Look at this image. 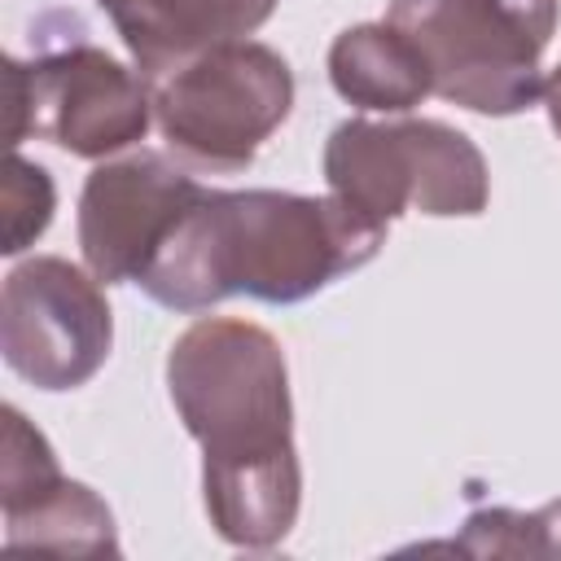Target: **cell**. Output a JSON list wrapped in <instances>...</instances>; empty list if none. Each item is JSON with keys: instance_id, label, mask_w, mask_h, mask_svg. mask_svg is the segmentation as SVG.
<instances>
[{"instance_id": "6da1fadb", "label": "cell", "mask_w": 561, "mask_h": 561, "mask_svg": "<svg viewBox=\"0 0 561 561\" xmlns=\"http://www.w3.org/2000/svg\"><path fill=\"white\" fill-rule=\"evenodd\" d=\"M167 390L202 443V495L215 535L232 548H276L302 500L280 342L250 320H193L171 342Z\"/></svg>"}, {"instance_id": "7a4b0ae2", "label": "cell", "mask_w": 561, "mask_h": 561, "mask_svg": "<svg viewBox=\"0 0 561 561\" xmlns=\"http://www.w3.org/2000/svg\"><path fill=\"white\" fill-rule=\"evenodd\" d=\"M386 224L342 197L280 188H206L140 272L171 311H206L232 294L285 307L377 259Z\"/></svg>"}, {"instance_id": "3957f363", "label": "cell", "mask_w": 561, "mask_h": 561, "mask_svg": "<svg viewBox=\"0 0 561 561\" xmlns=\"http://www.w3.org/2000/svg\"><path fill=\"white\" fill-rule=\"evenodd\" d=\"M386 22L412 39L430 88L473 114H522L543 96L557 0H390Z\"/></svg>"}, {"instance_id": "277c9868", "label": "cell", "mask_w": 561, "mask_h": 561, "mask_svg": "<svg viewBox=\"0 0 561 561\" xmlns=\"http://www.w3.org/2000/svg\"><path fill=\"white\" fill-rule=\"evenodd\" d=\"M324 184L377 224L408 210L438 219L482 215L491 193L482 149L438 118L337 123L324 145Z\"/></svg>"}, {"instance_id": "5b68a950", "label": "cell", "mask_w": 561, "mask_h": 561, "mask_svg": "<svg viewBox=\"0 0 561 561\" xmlns=\"http://www.w3.org/2000/svg\"><path fill=\"white\" fill-rule=\"evenodd\" d=\"M149 96L153 123L180 158L210 171H241L289 118L294 75L276 48L228 39L153 75Z\"/></svg>"}, {"instance_id": "8992f818", "label": "cell", "mask_w": 561, "mask_h": 561, "mask_svg": "<svg viewBox=\"0 0 561 561\" xmlns=\"http://www.w3.org/2000/svg\"><path fill=\"white\" fill-rule=\"evenodd\" d=\"M9 145L35 136L75 158H110L145 140L153 118L149 79L88 39H61L31 61L4 57Z\"/></svg>"}, {"instance_id": "52a82bcc", "label": "cell", "mask_w": 561, "mask_h": 561, "mask_svg": "<svg viewBox=\"0 0 561 561\" xmlns=\"http://www.w3.org/2000/svg\"><path fill=\"white\" fill-rule=\"evenodd\" d=\"M114 342L110 302L83 267L35 254L4 276L0 351L35 390H75L96 377Z\"/></svg>"}, {"instance_id": "ba28073f", "label": "cell", "mask_w": 561, "mask_h": 561, "mask_svg": "<svg viewBox=\"0 0 561 561\" xmlns=\"http://www.w3.org/2000/svg\"><path fill=\"white\" fill-rule=\"evenodd\" d=\"M206 193L180 162L140 149L101 162L79 193V250L96 280H140L180 215Z\"/></svg>"}, {"instance_id": "9c48e42d", "label": "cell", "mask_w": 561, "mask_h": 561, "mask_svg": "<svg viewBox=\"0 0 561 561\" xmlns=\"http://www.w3.org/2000/svg\"><path fill=\"white\" fill-rule=\"evenodd\" d=\"M4 443H0V513L9 548H44L61 557H105L118 552L114 513L105 500L66 478L48 438L4 403Z\"/></svg>"}, {"instance_id": "30bf717a", "label": "cell", "mask_w": 561, "mask_h": 561, "mask_svg": "<svg viewBox=\"0 0 561 561\" xmlns=\"http://www.w3.org/2000/svg\"><path fill=\"white\" fill-rule=\"evenodd\" d=\"M114 31L123 35L136 70L145 79L162 75L167 66L228 44V39H245L254 35L276 0H96Z\"/></svg>"}, {"instance_id": "8fae6325", "label": "cell", "mask_w": 561, "mask_h": 561, "mask_svg": "<svg viewBox=\"0 0 561 561\" xmlns=\"http://www.w3.org/2000/svg\"><path fill=\"white\" fill-rule=\"evenodd\" d=\"M329 83L342 101L381 114H408L430 88V70L412 39L390 22H359L329 48Z\"/></svg>"}, {"instance_id": "7c38bea8", "label": "cell", "mask_w": 561, "mask_h": 561, "mask_svg": "<svg viewBox=\"0 0 561 561\" xmlns=\"http://www.w3.org/2000/svg\"><path fill=\"white\" fill-rule=\"evenodd\" d=\"M456 548L473 557H561V500L543 504L539 513L482 508L465 522Z\"/></svg>"}, {"instance_id": "4fadbf2b", "label": "cell", "mask_w": 561, "mask_h": 561, "mask_svg": "<svg viewBox=\"0 0 561 561\" xmlns=\"http://www.w3.org/2000/svg\"><path fill=\"white\" fill-rule=\"evenodd\" d=\"M4 237L0 250L4 254H22L53 219L57 193L53 180L39 162H26L22 153H9V171H4Z\"/></svg>"}, {"instance_id": "5bb4252c", "label": "cell", "mask_w": 561, "mask_h": 561, "mask_svg": "<svg viewBox=\"0 0 561 561\" xmlns=\"http://www.w3.org/2000/svg\"><path fill=\"white\" fill-rule=\"evenodd\" d=\"M543 110H548V123H552V131L561 136V66L543 79Z\"/></svg>"}]
</instances>
